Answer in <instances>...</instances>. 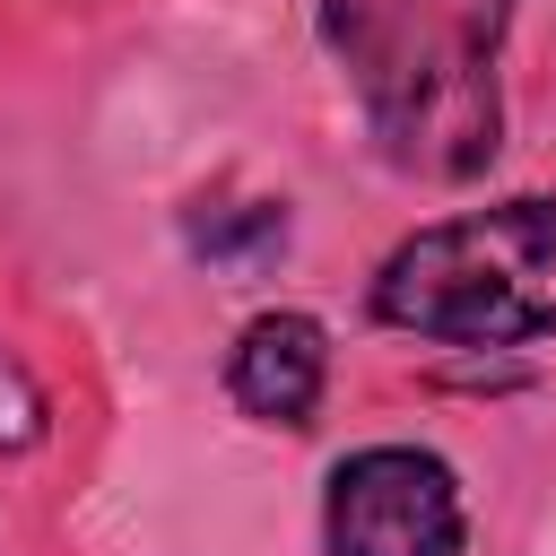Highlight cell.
<instances>
[{"mask_svg": "<svg viewBox=\"0 0 556 556\" xmlns=\"http://www.w3.org/2000/svg\"><path fill=\"white\" fill-rule=\"evenodd\" d=\"M321 391H330V330L313 313L278 304V313H252L235 330V348H226V400L252 426H287L295 434V426H313Z\"/></svg>", "mask_w": 556, "mask_h": 556, "instance_id": "4", "label": "cell"}, {"mask_svg": "<svg viewBox=\"0 0 556 556\" xmlns=\"http://www.w3.org/2000/svg\"><path fill=\"white\" fill-rule=\"evenodd\" d=\"M191 252L208 269H261L287 252V200H235V208H200L191 226Z\"/></svg>", "mask_w": 556, "mask_h": 556, "instance_id": "5", "label": "cell"}, {"mask_svg": "<svg viewBox=\"0 0 556 556\" xmlns=\"http://www.w3.org/2000/svg\"><path fill=\"white\" fill-rule=\"evenodd\" d=\"M374 321L426 348H530L556 330V191L486 200L400 235L365 287Z\"/></svg>", "mask_w": 556, "mask_h": 556, "instance_id": "2", "label": "cell"}, {"mask_svg": "<svg viewBox=\"0 0 556 556\" xmlns=\"http://www.w3.org/2000/svg\"><path fill=\"white\" fill-rule=\"evenodd\" d=\"M321 52L348 78L374 148L408 182H478L504 148L513 0H313Z\"/></svg>", "mask_w": 556, "mask_h": 556, "instance_id": "1", "label": "cell"}, {"mask_svg": "<svg viewBox=\"0 0 556 556\" xmlns=\"http://www.w3.org/2000/svg\"><path fill=\"white\" fill-rule=\"evenodd\" d=\"M52 434V400H43V382L0 348V460H17V452H35Z\"/></svg>", "mask_w": 556, "mask_h": 556, "instance_id": "6", "label": "cell"}, {"mask_svg": "<svg viewBox=\"0 0 556 556\" xmlns=\"http://www.w3.org/2000/svg\"><path fill=\"white\" fill-rule=\"evenodd\" d=\"M321 556H469L460 469L426 443H365L321 486Z\"/></svg>", "mask_w": 556, "mask_h": 556, "instance_id": "3", "label": "cell"}]
</instances>
